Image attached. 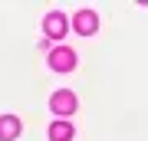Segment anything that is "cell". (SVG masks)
I'll list each match as a JSON object with an SVG mask.
<instances>
[{
	"label": "cell",
	"mask_w": 148,
	"mask_h": 141,
	"mask_svg": "<svg viewBox=\"0 0 148 141\" xmlns=\"http://www.w3.org/2000/svg\"><path fill=\"white\" fill-rule=\"evenodd\" d=\"M73 66H76V52L69 46H53L49 49V69L53 72H73Z\"/></svg>",
	"instance_id": "cell-1"
},
{
	"label": "cell",
	"mask_w": 148,
	"mask_h": 141,
	"mask_svg": "<svg viewBox=\"0 0 148 141\" xmlns=\"http://www.w3.org/2000/svg\"><path fill=\"white\" fill-rule=\"evenodd\" d=\"M49 108L56 112V118H69L76 108H79V102H76V95L69 89H63V92H56L53 99H49Z\"/></svg>",
	"instance_id": "cell-2"
},
{
	"label": "cell",
	"mask_w": 148,
	"mask_h": 141,
	"mask_svg": "<svg viewBox=\"0 0 148 141\" xmlns=\"http://www.w3.org/2000/svg\"><path fill=\"white\" fill-rule=\"evenodd\" d=\"M43 30H46L49 40H63L66 30H69V23H66V16L59 10H53V13H46V20H43Z\"/></svg>",
	"instance_id": "cell-3"
},
{
	"label": "cell",
	"mask_w": 148,
	"mask_h": 141,
	"mask_svg": "<svg viewBox=\"0 0 148 141\" xmlns=\"http://www.w3.org/2000/svg\"><path fill=\"white\" fill-rule=\"evenodd\" d=\"M73 26H76L79 36H92V33L99 30V16H95L92 10H79V13L73 16Z\"/></svg>",
	"instance_id": "cell-4"
},
{
	"label": "cell",
	"mask_w": 148,
	"mask_h": 141,
	"mask_svg": "<svg viewBox=\"0 0 148 141\" xmlns=\"http://www.w3.org/2000/svg\"><path fill=\"white\" fill-rule=\"evenodd\" d=\"M73 125H69L66 118H56L53 125H49V141H73Z\"/></svg>",
	"instance_id": "cell-5"
},
{
	"label": "cell",
	"mask_w": 148,
	"mask_h": 141,
	"mask_svg": "<svg viewBox=\"0 0 148 141\" xmlns=\"http://www.w3.org/2000/svg\"><path fill=\"white\" fill-rule=\"evenodd\" d=\"M16 135H20V118L0 115V141H13Z\"/></svg>",
	"instance_id": "cell-6"
}]
</instances>
